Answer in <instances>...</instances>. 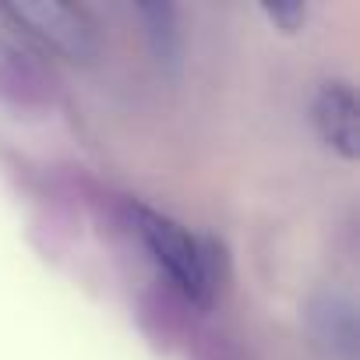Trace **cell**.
I'll use <instances>...</instances> for the list:
<instances>
[{"instance_id": "7a4b0ae2", "label": "cell", "mask_w": 360, "mask_h": 360, "mask_svg": "<svg viewBox=\"0 0 360 360\" xmlns=\"http://www.w3.org/2000/svg\"><path fill=\"white\" fill-rule=\"evenodd\" d=\"M4 11L71 60H89L96 53V32L85 22V15L71 4H60V0H15V4H4Z\"/></svg>"}, {"instance_id": "5b68a950", "label": "cell", "mask_w": 360, "mask_h": 360, "mask_svg": "<svg viewBox=\"0 0 360 360\" xmlns=\"http://www.w3.org/2000/svg\"><path fill=\"white\" fill-rule=\"evenodd\" d=\"M314 321H318V332L325 342H332L339 353L353 356V346H356V328H353V307L339 297H328L325 304L314 307Z\"/></svg>"}, {"instance_id": "6da1fadb", "label": "cell", "mask_w": 360, "mask_h": 360, "mask_svg": "<svg viewBox=\"0 0 360 360\" xmlns=\"http://www.w3.org/2000/svg\"><path fill=\"white\" fill-rule=\"evenodd\" d=\"M138 230L145 248L152 251V258L169 272V279L195 300H205L212 290V276H209V258L202 255L198 240L191 233H184L173 219L138 209Z\"/></svg>"}, {"instance_id": "277c9868", "label": "cell", "mask_w": 360, "mask_h": 360, "mask_svg": "<svg viewBox=\"0 0 360 360\" xmlns=\"http://www.w3.org/2000/svg\"><path fill=\"white\" fill-rule=\"evenodd\" d=\"M138 18L145 22V32H148V43L155 50L159 60L173 64L176 53H180V36H176V11L162 0L155 4H138Z\"/></svg>"}, {"instance_id": "3957f363", "label": "cell", "mask_w": 360, "mask_h": 360, "mask_svg": "<svg viewBox=\"0 0 360 360\" xmlns=\"http://www.w3.org/2000/svg\"><path fill=\"white\" fill-rule=\"evenodd\" d=\"M314 124L321 138L342 155L356 159L360 134H356V96L346 82H325L314 99Z\"/></svg>"}, {"instance_id": "8992f818", "label": "cell", "mask_w": 360, "mask_h": 360, "mask_svg": "<svg viewBox=\"0 0 360 360\" xmlns=\"http://www.w3.org/2000/svg\"><path fill=\"white\" fill-rule=\"evenodd\" d=\"M262 11H265L279 29H286V32L300 29V22L307 18V8H304V4H262Z\"/></svg>"}]
</instances>
